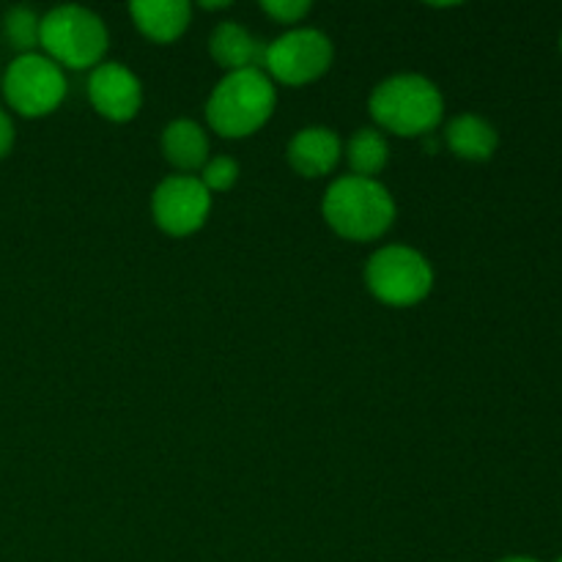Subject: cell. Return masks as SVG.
Here are the masks:
<instances>
[{
  "label": "cell",
  "instance_id": "obj_1",
  "mask_svg": "<svg viewBox=\"0 0 562 562\" xmlns=\"http://www.w3.org/2000/svg\"><path fill=\"white\" fill-rule=\"evenodd\" d=\"M322 214L346 241L382 239L395 223V198L379 179L340 176L324 192Z\"/></svg>",
  "mask_w": 562,
  "mask_h": 562
},
{
  "label": "cell",
  "instance_id": "obj_2",
  "mask_svg": "<svg viewBox=\"0 0 562 562\" xmlns=\"http://www.w3.org/2000/svg\"><path fill=\"white\" fill-rule=\"evenodd\" d=\"M379 130L398 137H428L445 115L442 91L423 75H395L379 82L368 102Z\"/></svg>",
  "mask_w": 562,
  "mask_h": 562
},
{
  "label": "cell",
  "instance_id": "obj_3",
  "mask_svg": "<svg viewBox=\"0 0 562 562\" xmlns=\"http://www.w3.org/2000/svg\"><path fill=\"white\" fill-rule=\"evenodd\" d=\"M278 91L263 69L225 75L206 102V121L217 135L241 140L256 135L272 119Z\"/></svg>",
  "mask_w": 562,
  "mask_h": 562
},
{
  "label": "cell",
  "instance_id": "obj_4",
  "mask_svg": "<svg viewBox=\"0 0 562 562\" xmlns=\"http://www.w3.org/2000/svg\"><path fill=\"white\" fill-rule=\"evenodd\" d=\"M110 47L102 16L82 5H58L42 16V53L60 69H97Z\"/></svg>",
  "mask_w": 562,
  "mask_h": 562
},
{
  "label": "cell",
  "instance_id": "obj_5",
  "mask_svg": "<svg viewBox=\"0 0 562 562\" xmlns=\"http://www.w3.org/2000/svg\"><path fill=\"white\" fill-rule=\"evenodd\" d=\"M366 285L382 305H420L434 289V267L415 247L387 245L368 261Z\"/></svg>",
  "mask_w": 562,
  "mask_h": 562
},
{
  "label": "cell",
  "instance_id": "obj_6",
  "mask_svg": "<svg viewBox=\"0 0 562 562\" xmlns=\"http://www.w3.org/2000/svg\"><path fill=\"white\" fill-rule=\"evenodd\" d=\"M5 104L22 119H44L64 104L69 82L64 69L44 53L16 55L0 77Z\"/></svg>",
  "mask_w": 562,
  "mask_h": 562
},
{
  "label": "cell",
  "instance_id": "obj_7",
  "mask_svg": "<svg viewBox=\"0 0 562 562\" xmlns=\"http://www.w3.org/2000/svg\"><path fill=\"white\" fill-rule=\"evenodd\" d=\"M333 42L316 27H291L267 44L263 71L272 82L300 88L316 82L333 66Z\"/></svg>",
  "mask_w": 562,
  "mask_h": 562
},
{
  "label": "cell",
  "instance_id": "obj_8",
  "mask_svg": "<svg viewBox=\"0 0 562 562\" xmlns=\"http://www.w3.org/2000/svg\"><path fill=\"white\" fill-rule=\"evenodd\" d=\"M212 212V192L201 184L198 176H168L157 184L151 195V217L162 234L192 236L206 225Z\"/></svg>",
  "mask_w": 562,
  "mask_h": 562
},
{
  "label": "cell",
  "instance_id": "obj_9",
  "mask_svg": "<svg viewBox=\"0 0 562 562\" xmlns=\"http://www.w3.org/2000/svg\"><path fill=\"white\" fill-rule=\"evenodd\" d=\"M88 99L102 119L126 124L143 108V86L132 69L115 60H102L88 77Z\"/></svg>",
  "mask_w": 562,
  "mask_h": 562
},
{
  "label": "cell",
  "instance_id": "obj_10",
  "mask_svg": "<svg viewBox=\"0 0 562 562\" xmlns=\"http://www.w3.org/2000/svg\"><path fill=\"white\" fill-rule=\"evenodd\" d=\"M289 165L305 179L329 176L344 159V143L329 126H305L289 143Z\"/></svg>",
  "mask_w": 562,
  "mask_h": 562
},
{
  "label": "cell",
  "instance_id": "obj_11",
  "mask_svg": "<svg viewBox=\"0 0 562 562\" xmlns=\"http://www.w3.org/2000/svg\"><path fill=\"white\" fill-rule=\"evenodd\" d=\"M209 53L223 66L225 75H234V71L263 69L267 44L239 22H220L209 36Z\"/></svg>",
  "mask_w": 562,
  "mask_h": 562
},
{
  "label": "cell",
  "instance_id": "obj_12",
  "mask_svg": "<svg viewBox=\"0 0 562 562\" xmlns=\"http://www.w3.org/2000/svg\"><path fill=\"white\" fill-rule=\"evenodd\" d=\"M130 14L137 31L157 44L181 38L192 22V9L184 0H137L130 5Z\"/></svg>",
  "mask_w": 562,
  "mask_h": 562
},
{
  "label": "cell",
  "instance_id": "obj_13",
  "mask_svg": "<svg viewBox=\"0 0 562 562\" xmlns=\"http://www.w3.org/2000/svg\"><path fill=\"white\" fill-rule=\"evenodd\" d=\"M162 157L179 170L181 176H192L209 162V135L201 124L190 119L170 121L162 130Z\"/></svg>",
  "mask_w": 562,
  "mask_h": 562
},
{
  "label": "cell",
  "instance_id": "obj_14",
  "mask_svg": "<svg viewBox=\"0 0 562 562\" xmlns=\"http://www.w3.org/2000/svg\"><path fill=\"white\" fill-rule=\"evenodd\" d=\"M445 146L467 162H486L497 151L499 135L483 115L461 113L445 126Z\"/></svg>",
  "mask_w": 562,
  "mask_h": 562
},
{
  "label": "cell",
  "instance_id": "obj_15",
  "mask_svg": "<svg viewBox=\"0 0 562 562\" xmlns=\"http://www.w3.org/2000/svg\"><path fill=\"white\" fill-rule=\"evenodd\" d=\"M346 159H349L351 176H360V179H376L390 162V146L387 137L382 135L373 126H362L351 135V140L346 143Z\"/></svg>",
  "mask_w": 562,
  "mask_h": 562
},
{
  "label": "cell",
  "instance_id": "obj_16",
  "mask_svg": "<svg viewBox=\"0 0 562 562\" xmlns=\"http://www.w3.org/2000/svg\"><path fill=\"white\" fill-rule=\"evenodd\" d=\"M3 36L16 55L38 53L42 47V16L27 5H14L3 16Z\"/></svg>",
  "mask_w": 562,
  "mask_h": 562
},
{
  "label": "cell",
  "instance_id": "obj_17",
  "mask_svg": "<svg viewBox=\"0 0 562 562\" xmlns=\"http://www.w3.org/2000/svg\"><path fill=\"white\" fill-rule=\"evenodd\" d=\"M198 179L212 195L214 192H228L239 181V162L234 157H209Z\"/></svg>",
  "mask_w": 562,
  "mask_h": 562
},
{
  "label": "cell",
  "instance_id": "obj_18",
  "mask_svg": "<svg viewBox=\"0 0 562 562\" xmlns=\"http://www.w3.org/2000/svg\"><path fill=\"white\" fill-rule=\"evenodd\" d=\"M261 9L272 22L294 27L296 22H302L311 14L313 5L307 0H267V3H261Z\"/></svg>",
  "mask_w": 562,
  "mask_h": 562
},
{
  "label": "cell",
  "instance_id": "obj_19",
  "mask_svg": "<svg viewBox=\"0 0 562 562\" xmlns=\"http://www.w3.org/2000/svg\"><path fill=\"white\" fill-rule=\"evenodd\" d=\"M14 140H16L14 121H11V115L0 108V159L9 157L11 148H14Z\"/></svg>",
  "mask_w": 562,
  "mask_h": 562
},
{
  "label": "cell",
  "instance_id": "obj_20",
  "mask_svg": "<svg viewBox=\"0 0 562 562\" xmlns=\"http://www.w3.org/2000/svg\"><path fill=\"white\" fill-rule=\"evenodd\" d=\"M201 5H203V9H206V11H214V9H228L231 3H201Z\"/></svg>",
  "mask_w": 562,
  "mask_h": 562
},
{
  "label": "cell",
  "instance_id": "obj_21",
  "mask_svg": "<svg viewBox=\"0 0 562 562\" xmlns=\"http://www.w3.org/2000/svg\"><path fill=\"white\" fill-rule=\"evenodd\" d=\"M499 562H538V560H532V558H521V554H516V558H505V560H499Z\"/></svg>",
  "mask_w": 562,
  "mask_h": 562
},
{
  "label": "cell",
  "instance_id": "obj_22",
  "mask_svg": "<svg viewBox=\"0 0 562 562\" xmlns=\"http://www.w3.org/2000/svg\"><path fill=\"white\" fill-rule=\"evenodd\" d=\"M560 49H562V36H560Z\"/></svg>",
  "mask_w": 562,
  "mask_h": 562
},
{
  "label": "cell",
  "instance_id": "obj_23",
  "mask_svg": "<svg viewBox=\"0 0 562 562\" xmlns=\"http://www.w3.org/2000/svg\"><path fill=\"white\" fill-rule=\"evenodd\" d=\"M554 562H562V558H558V560H554Z\"/></svg>",
  "mask_w": 562,
  "mask_h": 562
}]
</instances>
